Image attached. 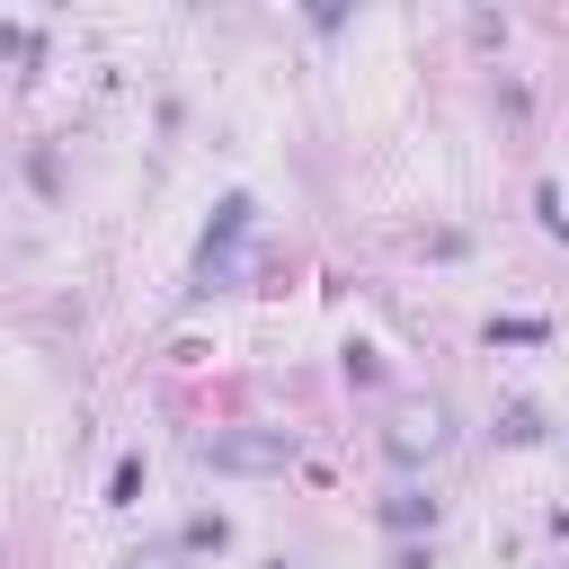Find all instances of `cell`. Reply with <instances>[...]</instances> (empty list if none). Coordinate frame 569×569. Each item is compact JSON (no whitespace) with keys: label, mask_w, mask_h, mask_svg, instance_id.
<instances>
[{"label":"cell","mask_w":569,"mask_h":569,"mask_svg":"<svg viewBox=\"0 0 569 569\" xmlns=\"http://www.w3.org/2000/svg\"><path fill=\"white\" fill-rule=\"evenodd\" d=\"M204 462L213 471H267V462H284V436H204Z\"/></svg>","instance_id":"1"}]
</instances>
